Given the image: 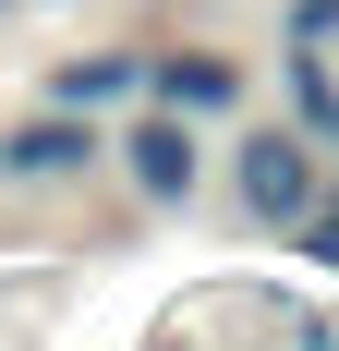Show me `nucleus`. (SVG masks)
Segmentation results:
<instances>
[{
	"label": "nucleus",
	"instance_id": "2",
	"mask_svg": "<svg viewBox=\"0 0 339 351\" xmlns=\"http://www.w3.org/2000/svg\"><path fill=\"white\" fill-rule=\"evenodd\" d=\"M134 85L158 109H182V121H194V109H242V61H218V49H145Z\"/></svg>",
	"mask_w": 339,
	"mask_h": 351
},
{
	"label": "nucleus",
	"instance_id": "3",
	"mask_svg": "<svg viewBox=\"0 0 339 351\" xmlns=\"http://www.w3.org/2000/svg\"><path fill=\"white\" fill-rule=\"evenodd\" d=\"M291 97H303V121L339 145V0H303V12H291Z\"/></svg>",
	"mask_w": 339,
	"mask_h": 351
},
{
	"label": "nucleus",
	"instance_id": "7",
	"mask_svg": "<svg viewBox=\"0 0 339 351\" xmlns=\"http://www.w3.org/2000/svg\"><path fill=\"white\" fill-rule=\"evenodd\" d=\"M303 267H327V279H339V194H327V206H303Z\"/></svg>",
	"mask_w": 339,
	"mask_h": 351
},
{
	"label": "nucleus",
	"instance_id": "1",
	"mask_svg": "<svg viewBox=\"0 0 339 351\" xmlns=\"http://www.w3.org/2000/svg\"><path fill=\"white\" fill-rule=\"evenodd\" d=\"M109 145H97V109H49L36 134H12L0 145V182H85Z\"/></svg>",
	"mask_w": 339,
	"mask_h": 351
},
{
	"label": "nucleus",
	"instance_id": "5",
	"mask_svg": "<svg viewBox=\"0 0 339 351\" xmlns=\"http://www.w3.org/2000/svg\"><path fill=\"white\" fill-rule=\"evenodd\" d=\"M121 158H134V194H145V206H182V194H194V170H206V145H194V121H182V109H158Z\"/></svg>",
	"mask_w": 339,
	"mask_h": 351
},
{
	"label": "nucleus",
	"instance_id": "4",
	"mask_svg": "<svg viewBox=\"0 0 339 351\" xmlns=\"http://www.w3.org/2000/svg\"><path fill=\"white\" fill-rule=\"evenodd\" d=\"M242 206L291 230V218L315 206V145L303 134H255V145H242Z\"/></svg>",
	"mask_w": 339,
	"mask_h": 351
},
{
	"label": "nucleus",
	"instance_id": "6",
	"mask_svg": "<svg viewBox=\"0 0 339 351\" xmlns=\"http://www.w3.org/2000/svg\"><path fill=\"white\" fill-rule=\"evenodd\" d=\"M109 97H134V49H97V61L49 73V109H109Z\"/></svg>",
	"mask_w": 339,
	"mask_h": 351
}]
</instances>
